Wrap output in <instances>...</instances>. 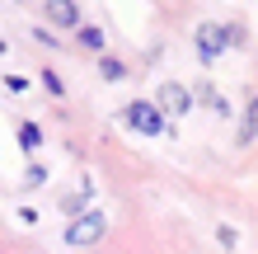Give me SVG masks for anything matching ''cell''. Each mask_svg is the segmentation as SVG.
Returning a JSON list of instances; mask_svg holds the SVG:
<instances>
[{"instance_id":"6","label":"cell","mask_w":258,"mask_h":254,"mask_svg":"<svg viewBox=\"0 0 258 254\" xmlns=\"http://www.w3.org/2000/svg\"><path fill=\"white\" fill-rule=\"evenodd\" d=\"M235 141L239 146H253L258 141V94H249L244 113H239V127H235Z\"/></svg>"},{"instance_id":"2","label":"cell","mask_w":258,"mask_h":254,"mask_svg":"<svg viewBox=\"0 0 258 254\" xmlns=\"http://www.w3.org/2000/svg\"><path fill=\"white\" fill-rule=\"evenodd\" d=\"M103 235H108V212H103V207H89V212L66 221V245L71 249H89V245H99Z\"/></svg>"},{"instance_id":"17","label":"cell","mask_w":258,"mask_h":254,"mask_svg":"<svg viewBox=\"0 0 258 254\" xmlns=\"http://www.w3.org/2000/svg\"><path fill=\"white\" fill-rule=\"evenodd\" d=\"M5 52H10V42H0V57H5Z\"/></svg>"},{"instance_id":"13","label":"cell","mask_w":258,"mask_h":254,"mask_svg":"<svg viewBox=\"0 0 258 254\" xmlns=\"http://www.w3.org/2000/svg\"><path fill=\"white\" fill-rule=\"evenodd\" d=\"M47 179H52V170H47V165H38V160H33V165L24 170V188H47Z\"/></svg>"},{"instance_id":"7","label":"cell","mask_w":258,"mask_h":254,"mask_svg":"<svg viewBox=\"0 0 258 254\" xmlns=\"http://www.w3.org/2000/svg\"><path fill=\"white\" fill-rule=\"evenodd\" d=\"M71 38H75V47H80V52H99V57L108 52V33H103L99 24H80Z\"/></svg>"},{"instance_id":"12","label":"cell","mask_w":258,"mask_h":254,"mask_svg":"<svg viewBox=\"0 0 258 254\" xmlns=\"http://www.w3.org/2000/svg\"><path fill=\"white\" fill-rule=\"evenodd\" d=\"M99 76H103V80H108V85H117V80H122V76H127V66H122V62H117V57H108V52H103V57H99Z\"/></svg>"},{"instance_id":"9","label":"cell","mask_w":258,"mask_h":254,"mask_svg":"<svg viewBox=\"0 0 258 254\" xmlns=\"http://www.w3.org/2000/svg\"><path fill=\"white\" fill-rule=\"evenodd\" d=\"M42 146H47V132H42L38 123H19V151H28V156H38Z\"/></svg>"},{"instance_id":"8","label":"cell","mask_w":258,"mask_h":254,"mask_svg":"<svg viewBox=\"0 0 258 254\" xmlns=\"http://www.w3.org/2000/svg\"><path fill=\"white\" fill-rule=\"evenodd\" d=\"M192 94H197V104H207V109H211V113H221V118H230V113H235V109H230V99H225V94H221V89H211L207 80H202V85H197V89H192Z\"/></svg>"},{"instance_id":"14","label":"cell","mask_w":258,"mask_h":254,"mask_svg":"<svg viewBox=\"0 0 258 254\" xmlns=\"http://www.w3.org/2000/svg\"><path fill=\"white\" fill-rule=\"evenodd\" d=\"M5 89H10V94H24L28 80H24V76H5Z\"/></svg>"},{"instance_id":"4","label":"cell","mask_w":258,"mask_h":254,"mask_svg":"<svg viewBox=\"0 0 258 254\" xmlns=\"http://www.w3.org/2000/svg\"><path fill=\"white\" fill-rule=\"evenodd\" d=\"M155 104H160L169 118H188V113H192V104H197V94H192V85H183V80H160Z\"/></svg>"},{"instance_id":"3","label":"cell","mask_w":258,"mask_h":254,"mask_svg":"<svg viewBox=\"0 0 258 254\" xmlns=\"http://www.w3.org/2000/svg\"><path fill=\"white\" fill-rule=\"evenodd\" d=\"M192 47H197V62H202V66H216V57L230 47V33H225V24H197Z\"/></svg>"},{"instance_id":"15","label":"cell","mask_w":258,"mask_h":254,"mask_svg":"<svg viewBox=\"0 0 258 254\" xmlns=\"http://www.w3.org/2000/svg\"><path fill=\"white\" fill-rule=\"evenodd\" d=\"M33 42H42V47H56V38L47 33V28H33Z\"/></svg>"},{"instance_id":"1","label":"cell","mask_w":258,"mask_h":254,"mask_svg":"<svg viewBox=\"0 0 258 254\" xmlns=\"http://www.w3.org/2000/svg\"><path fill=\"white\" fill-rule=\"evenodd\" d=\"M122 127L141 132V137H169V113L155 99H132L122 109Z\"/></svg>"},{"instance_id":"5","label":"cell","mask_w":258,"mask_h":254,"mask_svg":"<svg viewBox=\"0 0 258 254\" xmlns=\"http://www.w3.org/2000/svg\"><path fill=\"white\" fill-rule=\"evenodd\" d=\"M42 14H47L52 28H71V33L85 24V14H80V5H75V0H42Z\"/></svg>"},{"instance_id":"10","label":"cell","mask_w":258,"mask_h":254,"mask_svg":"<svg viewBox=\"0 0 258 254\" xmlns=\"http://www.w3.org/2000/svg\"><path fill=\"white\" fill-rule=\"evenodd\" d=\"M89 207H94V193H89V188H75V193L61 198V212L66 217H80V212H89Z\"/></svg>"},{"instance_id":"18","label":"cell","mask_w":258,"mask_h":254,"mask_svg":"<svg viewBox=\"0 0 258 254\" xmlns=\"http://www.w3.org/2000/svg\"><path fill=\"white\" fill-rule=\"evenodd\" d=\"M14 5H24V0H14Z\"/></svg>"},{"instance_id":"16","label":"cell","mask_w":258,"mask_h":254,"mask_svg":"<svg viewBox=\"0 0 258 254\" xmlns=\"http://www.w3.org/2000/svg\"><path fill=\"white\" fill-rule=\"evenodd\" d=\"M216 240H221L225 249H235V231H230V226H221V231H216Z\"/></svg>"},{"instance_id":"11","label":"cell","mask_w":258,"mask_h":254,"mask_svg":"<svg viewBox=\"0 0 258 254\" xmlns=\"http://www.w3.org/2000/svg\"><path fill=\"white\" fill-rule=\"evenodd\" d=\"M38 85H42V89H47V94H52V99H66V80H61V76H56V66H42V71H38Z\"/></svg>"}]
</instances>
